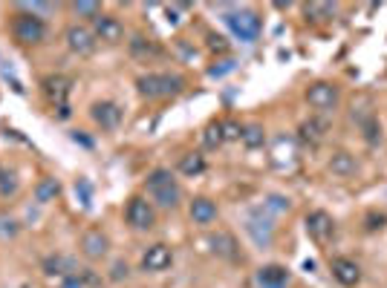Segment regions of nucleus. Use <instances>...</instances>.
Returning <instances> with one entry per match:
<instances>
[{"label":"nucleus","instance_id":"obj_1","mask_svg":"<svg viewBox=\"0 0 387 288\" xmlns=\"http://www.w3.org/2000/svg\"><path fill=\"white\" fill-rule=\"evenodd\" d=\"M147 194H151V199L159 205V208H176L180 205V184H176L173 173L159 168L154 170L151 176H147Z\"/></svg>","mask_w":387,"mask_h":288},{"label":"nucleus","instance_id":"obj_2","mask_svg":"<svg viewBox=\"0 0 387 288\" xmlns=\"http://www.w3.org/2000/svg\"><path fill=\"white\" fill-rule=\"evenodd\" d=\"M226 23L234 32V38L243 41V44H254L260 38V29H263V20L254 9H234L226 15Z\"/></svg>","mask_w":387,"mask_h":288},{"label":"nucleus","instance_id":"obj_3","mask_svg":"<svg viewBox=\"0 0 387 288\" xmlns=\"http://www.w3.org/2000/svg\"><path fill=\"white\" fill-rule=\"evenodd\" d=\"M12 35L20 46H38L47 38V23L38 15H29V12H18L12 18Z\"/></svg>","mask_w":387,"mask_h":288},{"label":"nucleus","instance_id":"obj_4","mask_svg":"<svg viewBox=\"0 0 387 288\" xmlns=\"http://www.w3.org/2000/svg\"><path fill=\"white\" fill-rule=\"evenodd\" d=\"M136 87L145 99H168V95L183 92L185 81L180 75H142L136 81Z\"/></svg>","mask_w":387,"mask_h":288},{"label":"nucleus","instance_id":"obj_5","mask_svg":"<svg viewBox=\"0 0 387 288\" xmlns=\"http://www.w3.org/2000/svg\"><path fill=\"white\" fill-rule=\"evenodd\" d=\"M125 219H128V225L136 228V231H151L154 228V222H156V213L151 208V202L142 199V196H133L125 208Z\"/></svg>","mask_w":387,"mask_h":288},{"label":"nucleus","instance_id":"obj_6","mask_svg":"<svg viewBox=\"0 0 387 288\" xmlns=\"http://www.w3.org/2000/svg\"><path fill=\"white\" fill-rule=\"evenodd\" d=\"M246 231H249V237H252L260 248H269L272 239H275V225H272V219L263 213V208H257V211L249 213V219H246Z\"/></svg>","mask_w":387,"mask_h":288},{"label":"nucleus","instance_id":"obj_7","mask_svg":"<svg viewBox=\"0 0 387 288\" xmlns=\"http://www.w3.org/2000/svg\"><path fill=\"white\" fill-rule=\"evenodd\" d=\"M173 265V251L162 242L151 245L145 253H142V268L145 271H151V274H159V271H168Z\"/></svg>","mask_w":387,"mask_h":288},{"label":"nucleus","instance_id":"obj_8","mask_svg":"<svg viewBox=\"0 0 387 288\" xmlns=\"http://www.w3.org/2000/svg\"><path fill=\"white\" fill-rule=\"evenodd\" d=\"M307 101H309V107L326 113V110H333V107L338 104V89H336V84L318 81V84H312V87L307 89Z\"/></svg>","mask_w":387,"mask_h":288},{"label":"nucleus","instance_id":"obj_9","mask_svg":"<svg viewBox=\"0 0 387 288\" xmlns=\"http://www.w3.org/2000/svg\"><path fill=\"white\" fill-rule=\"evenodd\" d=\"M64 41L75 55H90L96 49V35H93V29H87V26H70L64 32Z\"/></svg>","mask_w":387,"mask_h":288},{"label":"nucleus","instance_id":"obj_10","mask_svg":"<svg viewBox=\"0 0 387 288\" xmlns=\"http://www.w3.org/2000/svg\"><path fill=\"white\" fill-rule=\"evenodd\" d=\"M93 35H96L99 41L116 44V41H122V38H125V26H122V20H118V18L102 12V15L93 20Z\"/></svg>","mask_w":387,"mask_h":288},{"label":"nucleus","instance_id":"obj_11","mask_svg":"<svg viewBox=\"0 0 387 288\" xmlns=\"http://www.w3.org/2000/svg\"><path fill=\"white\" fill-rule=\"evenodd\" d=\"M307 231H309L312 239L326 242V239L336 234V222H333V216L326 213V211H312V213L307 216Z\"/></svg>","mask_w":387,"mask_h":288},{"label":"nucleus","instance_id":"obj_12","mask_svg":"<svg viewBox=\"0 0 387 288\" xmlns=\"http://www.w3.org/2000/svg\"><path fill=\"white\" fill-rule=\"evenodd\" d=\"M90 115L93 121L102 127V130H116L118 124H122V107L113 104V101H99L90 107Z\"/></svg>","mask_w":387,"mask_h":288},{"label":"nucleus","instance_id":"obj_13","mask_svg":"<svg viewBox=\"0 0 387 288\" xmlns=\"http://www.w3.org/2000/svg\"><path fill=\"white\" fill-rule=\"evenodd\" d=\"M44 92H47V99L52 101V107H67V99H70V78L64 75H49L44 78Z\"/></svg>","mask_w":387,"mask_h":288},{"label":"nucleus","instance_id":"obj_14","mask_svg":"<svg viewBox=\"0 0 387 288\" xmlns=\"http://www.w3.org/2000/svg\"><path fill=\"white\" fill-rule=\"evenodd\" d=\"M107 248H110V239H107L99 228L87 231V234L81 237V251H84V257H90V260H102L104 253H107Z\"/></svg>","mask_w":387,"mask_h":288},{"label":"nucleus","instance_id":"obj_15","mask_svg":"<svg viewBox=\"0 0 387 288\" xmlns=\"http://www.w3.org/2000/svg\"><path fill=\"white\" fill-rule=\"evenodd\" d=\"M257 285L260 288H286L289 285V271L283 265H263L257 271Z\"/></svg>","mask_w":387,"mask_h":288},{"label":"nucleus","instance_id":"obj_16","mask_svg":"<svg viewBox=\"0 0 387 288\" xmlns=\"http://www.w3.org/2000/svg\"><path fill=\"white\" fill-rule=\"evenodd\" d=\"M333 277L341 285H355L362 280V268H359V263H352L347 257H338V260H333Z\"/></svg>","mask_w":387,"mask_h":288},{"label":"nucleus","instance_id":"obj_17","mask_svg":"<svg viewBox=\"0 0 387 288\" xmlns=\"http://www.w3.org/2000/svg\"><path fill=\"white\" fill-rule=\"evenodd\" d=\"M188 213H191V219L197 222V225H211V222L217 219V205L211 199H205V196H197L191 202Z\"/></svg>","mask_w":387,"mask_h":288},{"label":"nucleus","instance_id":"obj_18","mask_svg":"<svg viewBox=\"0 0 387 288\" xmlns=\"http://www.w3.org/2000/svg\"><path fill=\"white\" fill-rule=\"evenodd\" d=\"M330 170H333L336 176H341V179H350L355 170H359V162H355V156H350L347 150H338V153H333V158H330Z\"/></svg>","mask_w":387,"mask_h":288},{"label":"nucleus","instance_id":"obj_19","mask_svg":"<svg viewBox=\"0 0 387 288\" xmlns=\"http://www.w3.org/2000/svg\"><path fill=\"white\" fill-rule=\"evenodd\" d=\"M44 274L47 277H70V274H75V265L67 257H47L44 260Z\"/></svg>","mask_w":387,"mask_h":288},{"label":"nucleus","instance_id":"obj_20","mask_svg":"<svg viewBox=\"0 0 387 288\" xmlns=\"http://www.w3.org/2000/svg\"><path fill=\"white\" fill-rule=\"evenodd\" d=\"M211 245H214V251L220 253V257H226V260H240V251H237V242H234L231 234H217V237H211Z\"/></svg>","mask_w":387,"mask_h":288},{"label":"nucleus","instance_id":"obj_21","mask_svg":"<svg viewBox=\"0 0 387 288\" xmlns=\"http://www.w3.org/2000/svg\"><path fill=\"white\" fill-rule=\"evenodd\" d=\"M58 194H61V184H58V179H52V176L41 179L38 187H35V199L38 202H52Z\"/></svg>","mask_w":387,"mask_h":288},{"label":"nucleus","instance_id":"obj_22","mask_svg":"<svg viewBox=\"0 0 387 288\" xmlns=\"http://www.w3.org/2000/svg\"><path fill=\"white\" fill-rule=\"evenodd\" d=\"M205 170V158L199 156V153H185L183 158H180V173H185V176H199Z\"/></svg>","mask_w":387,"mask_h":288},{"label":"nucleus","instance_id":"obj_23","mask_svg":"<svg viewBox=\"0 0 387 288\" xmlns=\"http://www.w3.org/2000/svg\"><path fill=\"white\" fill-rule=\"evenodd\" d=\"M240 139H243V144H246L249 150H257V147L266 144V133H263V127H260V124H246Z\"/></svg>","mask_w":387,"mask_h":288},{"label":"nucleus","instance_id":"obj_24","mask_svg":"<svg viewBox=\"0 0 387 288\" xmlns=\"http://www.w3.org/2000/svg\"><path fill=\"white\" fill-rule=\"evenodd\" d=\"M202 144H205L208 150H214V147H220V144H223V127H220V121L208 124L205 130H202Z\"/></svg>","mask_w":387,"mask_h":288},{"label":"nucleus","instance_id":"obj_25","mask_svg":"<svg viewBox=\"0 0 387 288\" xmlns=\"http://www.w3.org/2000/svg\"><path fill=\"white\" fill-rule=\"evenodd\" d=\"M324 133H326V124H321V121H307V124L301 127V136H304L307 142H312V144H318V142L324 139Z\"/></svg>","mask_w":387,"mask_h":288},{"label":"nucleus","instance_id":"obj_26","mask_svg":"<svg viewBox=\"0 0 387 288\" xmlns=\"http://www.w3.org/2000/svg\"><path fill=\"white\" fill-rule=\"evenodd\" d=\"M70 9H73L78 18H90V20H96V18L102 15V6H99V4H73Z\"/></svg>","mask_w":387,"mask_h":288},{"label":"nucleus","instance_id":"obj_27","mask_svg":"<svg viewBox=\"0 0 387 288\" xmlns=\"http://www.w3.org/2000/svg\"><path fill=\"white\" fill-rule=\"evenodd\" d=\"M220 127H223V142H240L243 127L237 124V121H223Z\"/></svg>","mask_w":387,"mask_h":288},{"label":"nucleus","instance_id":"obj_28","mask_svg":"<svg viewBox=\"0 0 387 288\" xmlns=\"http://www.w3.org/2000/svg\"><path fill=\"white\" fill-rule=\"evenodd\" d=\"M263 208L278 211V213H286V211H289V199H286V196H278V194H272L269 199H266V205H263Z\"/></svg>","mask_w":387,"mask_h":288},{"label":"nucleus","instance_id":"obj_29","mask_svg":"<svg viewBox=\"0 0 387 288\" xmlns=\"http://www.w3.org/2000/svg\"><path fill=\"white\" fill-rule=\"evenodd\" d=\"M18 234V222L9 216H0V239H9Z\"/></svg>","mask_w":387,"mask_h":288},{"label":"nucleus","instance_id":"obj_30","mask_svg":"<svg viewBox=\"0 0 387 288\" xmlns=\"http://www.w3.org/2000/svg\"><path fill=\"white\" fill-rule=\"evenodd\" d=\"M18 190V182H15V173H0V194L9 196Z\"/></svg>","mask_w":387,"mask_h":288},{"label":"nucleus","instance_id":"obj_31","mask_svg":"<svg viewBox=\"0 0 387 288\" xmlns=\"http://www.w3.org/2000/svg\"><path fill=\"white\" fill-rule=\"evenodd\" d=\"M81 190V205L84 208H90V184H87L84 179H78V184H75V194Z\"/></svg>","mask_w":387,"mask_h":288},{"label":"nucleus","instance_id":"obj_32","mask_svg":"<svg viewBox=\"0 0 387 288\" xmlns=\"http://www.w3.org/2000/svg\"><path fill=\"white\" fill-rule=\"evenodd\" d=\"M208 46H211L214 52H226L228 49V44H226L223 35H208Z\"/></svg>","mask_w":387,"mask_h":288},{"label":"nucleus","instance_id":"obj_33","mask_svg":"<svg viewBox=\"0 0 387 288\" xmlns=\"http://www.w3.org/2000/svg\"><path fill=\"white\" fill-rule=\"evenodd\" d=\"M61 288H84V280H81V274H70V277H64Z\"/></svg>","mask_w":387,"mask_h":288},{"label":"nucleus","instance_id":"obj_34","mask_svg":"<svg viewBox=\"0 0 387 288\" xmlns=\"http://www.w3.org/2000/svg\"><path fill=\"white\" fill-rule=\"evenodd\" d=\"M122 277H128V265L125 263H116L113 265V280H122Z\"/></svg>","mask_w":387,"mask_h":288}]
</instances>
